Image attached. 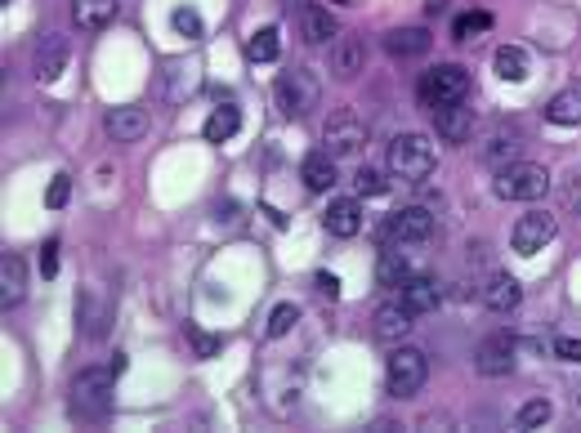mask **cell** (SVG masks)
Returning a JSON list of instances; mask_svg holds the SVG:
<instances>
[{"mask_svg": "<svg viewBox=\"0 0 581 433\" xmlns=\"http://www.w3.org/2000/svg\"><path fill=\"white\" fill-rule=\"evenodd\" d=\"M112 367H90L72 380V420L81 425H103L112 416Z\"/></svg>", "mask_w": 581, "mask_h": 433, "instance_id": "cell-1", "label": "cell"}, {"mask_svg": "<svg viewBox=\"0 0 581 433\" xmlns=\"http://www.w3.org/2000/svg\"><path fill=\"white\" fill-rule=\"evenodd\" d=\"M434 166H438V152L425 134H398V139L389 143V175L403 179V184L430 179Z\"/></svg>", "mask_w": 581, "mask_h": 433, "instance_id": "cell-2", "label": "cell"}, {"mask_svg": "<svg viewBox=\"0 0 581 433\" xmlns=\"http://www.w3.org/2000/svg\"><path fill=\"white\" fill-rule=\"evenodd\" d=\"M416 94H421V103L430 112L452 108V103H465V94H470V72H465L461 63H438V67H430V72L421 76Z\"/></svg>", "mask_w": 581, "mask_h": 433, "instance_id": "cell-3", "label": "cell"}, {"mask_svg": "<svg viewBox=\"0 0 581 433\" xmlns=\"http://www.w3.org/2000/svg\"><path fill=\"white\" fill-rule=\"evenodd\" d=\"M497 197L506 201H541L550 192V170L537 166V161H510V166L497 170Z\"/></svg>", "mask_w": 581, "mask_h": 433, "instance_id": "cell-4", "label": "cell"}, {"mask_svg": "<svg viewBox=\"0 0 581 433\" xmlns=\"http://www.w3.org/2000/svg\"><path fill=\"white\" fill-rule=\"evenodd\" d=\"M425 375H430V362H425L421 349H412V344H398L394 353H389L385 362V384L394 398H416V393L425 389Z\"/></svg>", "mask_w": 581, "mask_h": 433, "instance_id": "cell-5", "label": "cell"}, {"mask_svg": "<svg viewBox=\"0 0 581 433\" xmlns=\"http://www.w3.org/2000/svg\"><path fill=\"white\" fill-rule=\"evenodd\" d=\"M322 103V85L318 76L309 72V67H291V72L278 76V108L287 112V117H309L313 108Z\"/></svg>", "mask_w": 581, "mask_h": 433, "instance_id": "cell-6", "label": "cell"}, {"mask_svg": "<svg viewBox=\"0 0 581 433\" xmlns=\"http://www.w3.org/2000/svg\"><path fill=\"white\" fill-rule=\"evenodd\" d=\"M363 143H367V125L354 108L331 112V121L322 125V152H331V157H354V152H363Z\"/></svg>", "mask_w": 581, "mask_h": 433, "instance_id": "cell-7", "label": "cell"}, {"mask_svg": "<svg viewBox=\"0 0 581 433\" xmlns=\"http://www.w3.org/2000/svg\"><path fill=\"white\" fill-rule=\"evenodd\" d=\"M555 233H559L555 215H546V210H528V215L514 224L510 242H514L519 255H537V250H546V242H555Z\"/></svg>", "mask_w": 581, "mask_h": 433, "instance_id": "cell-8", "label": "cell"}, {"mask_svg": "<svg viewBox=\"0 0 581 433\" xmlns=\"http://www.w3.org/2000/svg\"><path fill=\"white\" fill-rule=\"evenodd\" d=\"M474 367L488 380H501V375L514 371V335L510 331H492L488 340L474 349Z\"/></svg>", "mask_w": 581, "mask_h": 433, "instance_id": "cell-9", "label": "cell"}, {"mask_svg": "<svg viewBox=\"0 0 581 433\" xmlns=\"http://www.w3.org/2000/svg\"><path fill=\"white\" fill-rule=\"evenodd\" d=\"M434 233V215L421 206H407V210H394L385 224V237L389 242H425Z\"/></svg>", "mask_w": 581, "mask_h": 433, "instance_id": "cell-10", "label": "cell"}, {"mask_svg": "<svg viewBox=\"0 0 581 433\" xmlns=\"http://www.w3.org/2000/svg\"><path fill=\"white\" fill-rule=\"evenodd\" d=\"M63 67H68V41L59 32L41 36L36 41V54H32V76L36 81H59Z\"/></svg>", "mask_w": 581, "mask_h": 433, "instance_id": "cell-11", "label": "cell"}, {"mask_svg": "<svg viewBox=\"0 0 581 433\" xmlns=\"http://www.w3.org/2000/svg\"><path fill=\"white\" fill-rule=\"evenodd\" d=\"M322 224H327L331 237H358L363 233V206H358V197H336L327 206V215H322Z\"/></svg>", "mask_w": 581, "mask_h": 433, "instance_id": "cell-12", "label": "cell"}, {"mask_svg": "<svg viewBox=\"0 0 581 433\" xmlns=\"http://www.w3.org/2000/svg\"><path fill=\"white\" fill-rule=\"evenodd\" d=\"M434 130L443 143H470L474 134V112L465 103H452V108H438L434 112Z\"/></svg>", "mask_w": 581, "mask_h": 433, "instance_id": "cell-13", "label": "cell"}, {"mask_svg": "<svg viewBox=\"0 0 581 433\" xmlns=\"http://www.w3.org/2000/svg\"><path fill=\"white\" fill-rule=\"evenodd\" d=\"M103 125H108V134L117 143H139L148 134V112L144 108H112Z\"/></svg>", "mask_w": 581, "mask_h": 433, "instance_id": "cell-14", "label": "cell"}, {"mask_svg": "<svg viewBox=\"0 0 581 433\" xmlns=\"http://www.w3.org/2000/svg\"><path fill=\"white\" fill-rule=\"evenodd\" d=\"M398 304H403V309L407 313H412V317H421V313H434L438 309V282H434V277H407V282H403V300H398Z\"/></svg>", "mask_w": 581, "mask_h": 433, "instance_id": "cell-15", "label": "cell"}, {"mask_svg": "<svg viewBox=\"0 0 581 433\" xmlns=\"http://www.w3.org/2000/svg\"><path fill=\"white\" fill-rule=\"evenodd\" d=\"M412 331V313L403 304H380L376 309V340L380 344H403Z\"/></svg>", "mask_w": 581, "mask_h": 433, "instance_id": "cell-16", "label": "cell"}, {"mask_svg": "<svg viewBox=\"0 0 581 433\" xmlns=\"http://www.w3.org/2000/svg\"><path fill=\"white\" fill-rule=\"evenodd\" d=\"M519 300H523V291H519V282H514L510 273H492L488 286H483V304H488L492 313H514V309H519Z\"/></svg>", "mask_w": 581, "mask_h": 433, "instance_id": "cell-17", "label": "cell"}, {"mask_svg": "<svg viewBox=\"0 0 581 433\" xmlns=\"http://www.w3.org/2000/svg\"><path fill=\"white\" fill-rule=\"evenodd\" d=\"M300 179L309 192H331L336 188V157L331 152H309L300 166Z\"/></svg>", "mask_w": 581, "mask_h": 433, "instance_id": "cell-18", "label": "cell"}, {"mask_svg": "<svg viewBox=\"0 0 581 433\" xmlns=\"http://www.w3.org/2000/svg\"><path fill=\"white\" fill-rule=\"evenodd\" d=\"M72 18L81 32H103L117 18V0H72Z\"/></svg>", "mask_w": 581, "mask_h": 433, "instance_id": "cell-19", "label": "cell"}, {"mask_svg": "<svg viewBox=\"0 0 581 433\" xmlns=\"http://www.w3.org/2000/svg\"><path fill=\"white\" fill-rule=\"evenodd\" d=\"M300 36L309 45H327V41H336V23H331V14L322 5H300Z\"/></svg>", "mask_w": 581, "mask_h": 433, "instance_id": "cell-20", "label": "cell"}, {"mask_svg": "<svg viewBox=\"0 0 581 433\" xmlns=\"http://www.w3.org/2000/svg\"><path fill=\"white\" fill-rule=\"evenodd\" d=\"M23 291H27V268H23V259L5 255V259H0V304H5V309H14V304L23 300Z\"/></svg>", "mask_w": 581, "mask_h": 433, "instance_id": "cell-21", "label": "cell"}, {"mask_svg": "<svg viewBox=\"0 0 581 433\" xmlns=\"http://www.w3.org/2000/svg\"><path fill=\"white\" fill-rule=\"evenodd\" d=\"M385 50L394 54V59H416V54L430 50V32H425V27H398V32L385 36Z\"/></svg>", "mask_w": 581, "mask_h": 433, "instance_id": "cell-22", "label": "cell"}, {"mask_svg": "<svg viewBox=\"0 0 581 433\" xmlns=\"http://www.w3.org/2000/svg\"><path fill=\"white\" fill-rule=\"evenodd\" d=\"M546 121H555V125H581V85H568V90H559L555 99L546 103Z\"/></svg>", "mask_w": 581, "mask_h": 433, "instance_id": "cell-23", "label": "cell"}, {"mask_svg": "<svg viewBox=\"0 0 581 433\" xmlns=\"http://www.w3.org/2000/svg\"><path fill=\"white\" fill-rule=\"evenodd\" d=\"M358 67H363V45H358L354 36L336 41V50H331V72H336L340 81H354Z\"/></svg>", "mask_w": 581, "mask_h": 433, "instance_id": "cell-24", "label": "cell"}, {"mask_svg": "<svg viewBox=\"0 0 581 433\" xmlns=\"http://www.w3.org/2000/svg\"><path fill=\"white\" fill-rule=\"evenodd\" d=\"M76 317H81L85 335H94V340H99V335L108 331V304H103L94 291H85L81 300H76Z\"/></svg>", "mask_w": 581, "mask_h": 433, "instance_id": "cell-25", "label": "cell"}, {"mask_svg": "<svg viewBox=\"0 0 581 433\" xmlns=\"http://www.w3.org/2000/svg\"><path fill=\"white\" fill-rule=\"evenodd\" d=\"M237 125H242V112H237V103H224V108L211 112V121H206V143H228L237 134Z\"/></svg>", "mask_w": 581, "mask_h": 433, "instance_id": "cell-26", "label": "cell"}, {"mask_svg": "<svg viewBox=\"0 0 581 433\" xmlns=\"http://www.w3.org/2000/svg\"><path fill=\"white\" fill-rule=\"evenodd\" d=\"M380 286H403L407 277H412V264H407V255L398 246H389L385 255H380V268H376Z\"/></svg>", "mask_w": 581, "mask_h": 433, "instance_id": "cell-27", "label": "cell"}, {"mask_svg": "<svg viewBox=\"0 0 581 433\" xmlns=\"http://www.w3.org/2000/svg\"><path fill=\"white\" fill-rule=\"evenodd\" d=\"M282 50L278 41V27H260V32H251V41H246V54H251L255 63H273Z\"/></svg>", "mask_w": 581, "mask_h": 433, "instance_id": "cell-28", "label": "cell"}, {"mask_svg": "<svg viewBox=\"0 0 581 433\" xmlns=\"http://www.w3.org/2000/svg\"><path fill=\"white\" fill-rule=\"evenodd\" d=\"M497 76L501 81H523L528 76V54L519 45H501L497 50Z\"/></svg>", "mask_w": 581, "mask_h": 433, "instance_id": "cell-29", "label": "cell"}, {"mask_svg": "<svg viewBox=\"0 0 581 433\" xmlns=\"http://www.w3.org/2000/svg\"><path fill=\"white\" fill-rule=\"evenodd\" d=\"M170 27H175V32L184 36V41H202V36H206L202 14H197V9H188V5H179L175 14H170Z\"/></svg>", "mask_w": 581, "mask_h": 433, "instance_id": "cell-30", "label": "cell"}, {"mask_svg": "<svg viewBox=\"0 0 581 433\" xmlns=\"http://www.w3.org/2000/svg\"><path fill=\"white\" fill-rule=\"evenodd\" d=\"M488 27H492V14H483V9H470V14H461L452 23V36H456V41H474V36L488 32Z\"/></svg>", "mask_w": 581, "mask_h": 433, "instance_id": "cell-31", "label": "cell"}, {"mask_svg": "<svg viewBox=\"0 0 581 433\" xmlns=\"http://www.w3.org/2000/svg\"><path fill=\"white\" fill-rule=\"evenodd\" d=\"M550 416H555V407H550L546 398H532V402L519 407V429H541Z\"/></svg>", "mask_w": 581, "mask_h": 433, "instance_id": "cell-32", "label": "cell"}, {"mask_svg": "<svg viewBox=\"0 0 581 433\" xmlns=\"http://www.w3.org/2000/svg\"><path fill=\"white\" fill-rule=\"evenodd\" d=\"M295 322H300V309H295V304H278L273 317H269V335H273V340H282Z\"/></svg>", "mask_w": 581, "mask_h": 433, "instance_id": "cell-33", "label": "cell"}, {"mask_svg": "<svg viewBox=\"0 0 581 433\" xmlns=\"http://www.w3.org/2000/svg\"><path fill=\"white\" fill-rule=\"evenodd\" d=\"M68 197H72V179H68V175H54L50 192H45V206H50V210H63V206H68Z\"/></svg>", "mask_w": 581, "mask_h": 433, "instance_id": "cell-34", "label": "cell"}, {"mask_svg": "<svg viewBox=\"0 0 581 433\" xmlns=\"http://www.w3.org/2000/svg\"><path fill=\"white\" fill-rule=\"evenodd\" d=\"M358 192H363V197H380V192H385V179H380V170H358Z\"/></svg>", "mask_w": 581, "mask_h": 433, "instance_id": "cell-35", "label": "cell"}, {"mask_svg": "<svg viewBox=\"0 0 581 433\" xmlns=\"http://www.w3.org/2000/svg\"><path fill=\"white\" fill-rule=\"evenodd\" d=\"M188 340H193L197 358H215V353H219V340H215V335H202L197 326H188Z\"/></svg>", "mask_w": 581, "mask_h": 433, "instance_id": "cell-36", "label": "cell"}, {"mask_svg": "<svg viewBox=\"0 0 581 433\" xmlns=\"http://www.w3.org/2000/svg\"><path fill=\"white\" fill-rule=\"evenodd\" d=\"M41 273L45 277L59 273V242H45V250H41Z\"/></svg>", "mask_w": 581, "mask_h": 433, "instance_id": "cell-37", "label": "cell"}, {"mask_svg": "<svg viewBox=\"0 0 581 433\" xmlns=\"http://www.w3.org/2000/svg\"><path fill=\"white\" fill-rule=\"evenodd\" d=\"M555 353L564 362H581V340H568V335H564V340H555Z\"/></svg>", "mask_w": 581, "mask_h": 433, "instance_id": "cell-38", "label": "cell"}, {"mask_svg": "<svg viewBox=\"0 0 581 433\" xmlns=\"http://www.w3.org/2000/svg\"><path fill=\"white\" fill-rule=\"evenodd\" d=\"M318 291L336 300V295H340V282H336V277H331V273H318Z\"/></svg>", "mask_w": 581, "mask_h": 433, "instance_id": "cell-39", "label": "cell"}, {"mask_svg": "<svg viewBox=\"0 0 581 433\" xmlns=\"http://www.w3.org/2000/svg\"><path fill=\"white\" fill-rule=\"evenodd\" d=\"M425 9H430V14H443V9H447V0H430V5H425Z\"/></svg>", "mask_w": 581, "mask_h": 433, "instance_id": "cell-40", "label": "cell"}]
</instances>
